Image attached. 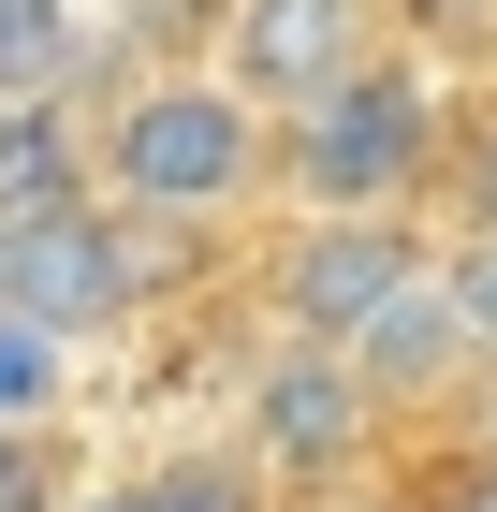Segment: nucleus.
<instances>
[{"mask_svg": "<svg viewBox=\"0 0 497 512\" xmlns=\"http://www.w3.org/2000/svg\"><path fill=\"white\" fill-rule=\"evenodd\" d=\"M88 191L117 220H147V235H220V220H249L278 191V132L220 74H147V88H117V118L88 132Z\"/></svg>", "mask_w": 497, "mask_h": 512, "instance_id": "1", "label": "nucleus"}, {"mask_svg": "<svg viewBox=\"0 0 497 512\" xmlns=\"http://www.w3.org/2000/svg\"><path fill=\"white\" fill-rule=\"evenodd\" d=\"M439 88L410 74V59H351L322 103H293L278 132V205L293 220H351V205H424L439 191Z\"/></svg>", "mask_w": 497, "mask_h": 512, "instance_id": "2", "label": "nucleus"}, {"mask_svg": "<svg viewBox=\"0 0 497 512\" xmlns=\"http://www.w3.org/2000/svg\"><path fill=\"white\" fill-rule=\"evenodd\" d=\"M147 278H161V235L117 220L103 191L44 205V220H0V308H30L44 337H74V352L147 308Z\"/></svg>", "mask_w": 497, "mask_h": 512, "instance_id": "3", "label": "nucleus"}, {"mask_svg": "<svg viewBox=\"0 0 497 512\" xmlns=\"http://www.w3.org/2000/svg\"><path fill=\"white\" fill-rule=\"evenodd\" d=\"M439 264V235H424L410 205H351V220H293V249L264 264V308L278 337H322V352H351L366 322L410 293V278Z\"/></svg>", "mask_w": 497, "mask_h": 512, "instance_id": "4", "label": "nucleus"}, {"mask_svg": "<svg viewBox=\"0 0 497 512\" xmlns=\"http://www.w3.org/2000/svg\"><path fill=\"white\" fill-rule=\"evenodd\" d=\"M366 439H381V395H366V366L322 352V337H278L264 366H249V425H234V454H249V483H351L366 469Z\"/></svg>", "mask_w": 497, "mask_h": 512, "instance_id": "5", "label": "nucleus"}, {"mask_svg": "<svg viewBox=\"0 0 497 512\" xmlns=\"http://www.w3.org/2000/svg\"><path fill=\"white\" fill-rule=\"evenodd\" d=\"M366 15H381V0H220V88L264 103V118H293V103H322L351 59H381Z\"/></svg>", "mask_w": 497, "mask_h": 512, "instance_id": "6", "label": "nucleus"}, {"mask_svg": "<svg viewBox=\"0 0 497 512\" xmlns=\"http://www.w3.org/2000/svg\"><path fill=\"white\" fill-rule=\"evenodd\" d=\"M351 366H366V395H381V425H410V410H439V395H468L483 366H468V322H454V293H439V264L395 293L366 337H351Z\"/></svg>", "mask_w": 497, "mask_h": 512, "instance_id": "7", "label": "nucleus"}, {"mask_svg": "<svg viewBox=\"0 0 497 512\" xmlns=\"http://www.w3.org/2000/svg\"><path fill=\"white\" fill-rule=\"evenodd\" d=\"M88 191V147L59 132V103H15L0 118V220H44V205Z\"/></svg>", "mask_w": 497, "mask_h": 512, "instance_id": "8", "label": "nucleus"}, {"mask_svg": "<svg viewBox=\"0 0 497 512\" xmlns=\"http://www.w3.org/2000/svg\"><path fill=\"white\" fill-rule=\"evenodd\" d=\"M424 205H439L454 235H468V220H497V103L439 118V191H424Z\"/></svg>", "mask_w": 497, "mask_h": 512, "instance_id": "9", "label": "nucleus"}, {"mask_svg": "<svg viewBox=\"0 0 497 512\" xmlns=\"http://www.w3.org/2000/svg\"><path fill=\"white\" fill-rule=\"evenodd\" d=\"M59 381H74V337H44L30 308H0V425H44Z\"/></svg>", "mask_w": 497, "mask_h": 512, "instance_id": "10", "label": "nucleus"}, {"mask_svg": "<svg viewBox=\"0 0 497 512\" xmlns=\"http://www.w3.org/2000/svg\"><path fill=\"white\" fill-rule=\"evenodd\" d=\"M439 293H454V322H468V366H497V220L439 235Z\"/></svg>", "mask_w": 497, "mask_h": 512, "instance_id": "11", "label": "nucleus"}, {"mask_svg": "<svg viewBox=\"0 0 497 512\" xmlns=\"http://www.w3.org/2000/svg\"><path fill=\"white\" fill-rule=\"evenodd\" d=\"M381 15H410L424 44H497V0H381Z\"/></svg>", "mask_w": 497, "mask_h": 512, "instance_id": "12", "label": "nucleus"}]
</instances>
